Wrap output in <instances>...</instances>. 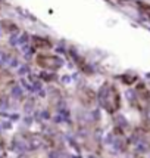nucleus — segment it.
<instances>
[{"label": "nucleus", "mask_w": 150, "mask_h": 158, "mask_svg": "<svg viewBox=\"0 0 150 158\" xmlns=\"http://www.w3.org/2000/svg\"><path fill=\"white\" fill-rule=\"evenodd\" d=\"M21 95H22V89H21L19 86H15L13 89H12V96L18 99V98H21Z\"/></svg>", "instance_id": "obj_1"}, {"label": "nucleus", "mask_w": 150, "mask_h": 158, "mask_svg": "<svg viewBox=\"0 0 150 158\" xmlns=\"http://www.w3.org/2000/svg\"><path fill=\"white\" fill-rule=\"evenodd\" d=\"M40 89H41V83H38V81H35V83L30 87V90H31V92H38Z\"/></svg>", "instance_id": "obj_2"}, {"label": "nucleus", "mask_w": 150, "mask_h": 158, "mask_svg": "<svg viewBox=\"0 0 150 158\" xmlns=\"http://www.w3.org/2000/svg\"><path fill=\"white\" fill-rule=\"evenodd\" d=\"M28 71H30V68H28V67H26V65H22V67L19 68V74H21V75L26 74V73H28Z\"/></svg>", "instance_id": "obj_3"}, {"label": "nucleus", "mask_w": 150, "mask_h": 158, "mask_svg": "<svg viewBox=\"0 0 150 158\" xmlns=\"http://www.w3.org/2000/svg\"><path fill=\"white\" fill-rule=\"evenodd\" d=\"M18 43H19V45H25V43H26V34H22V36H19V39H18Z\"/></svg>", "instance_id": "obj_4"}, {"label": "nucleus", "mask_w": 150, "mask_h": 158, "mask_svg": "<svg viewBox=\"0 0 150 158\" xmlns=\"http://www.w3.org/2000/svg\"><path fill=\"white\" fill-rule=\"evenodd\" d=\"M32 107H34L32 102H26V103H25V111H26V112H31V108H32Z\"/></svg>", "instance_id": "obj_5"}, {"label": "nucleus", "mask_w": 150, "mask_h": 158, "mask_svg": "<svg viewBox=\"0 0 150 158\" xmlns=\"http://www.w3.org/2000/svg\"><path fill=\"white\" fill-rule=\"evenodd\" d=\"M6 108H7V102L0 98V109H6Z\"/></svg>", "instance_id": "obj_6"}, {"label": "nucleus", "mask_w": 150, "mask_h": 158, "mask_svg": "<svg viewBox=\"0 0 150 158\" xmlns=\"http://www.w3.org/2000/svg\"><path fill=\"white\" fill-rule=\"evenodd\" d=\"M137 149H138V151H146V149H147V146H144V143H138Z\"/></svg>", "instance_id": "obj_7"}, {"label": "nucleus", "mask_w": 150, "mask_h": 158, "mask_svg": "<svg viewBox=\"0 0 150 158\" xmlns=\"http://www.w3.org/2000/svg\"><path fill=\"white\" fill-rule=\"evenodd\" d=\"M62 81H63V83H69V81H71V77H69V75L62 77Z\"/></svg>", "instance_id": "obj_8"}, {"label": "nucleus", "mask_w": 150, "mask_h": 158, "mask_svg": "<svg viewBox=\"0 0 150 158\" xmlns=\"http://www.w3.org/2000/svg\"><path fill=\"white\" fill-rule=\"evenodd\" d=\"M11 43H12V45H16V43H18V37H16V36H12V37H11Z\"/></svg>", "instance_id": "obj_9"}, {"label": "nucleus", "mask_w": 150, "mask_h": 158, "mask_svg": "<svg viewBox=\"0 0 150 158\" xmlns=\"http://www.w3.org/2000/svg\"><path fill=\"white\" fill-rule=\"evenodd\" d=\"M21 84H22V86H24V87H25V89H30V87H31V86H30V84H28V83H26V81H25V80H21Z\"/></svg>", "instance_id": "obj_10"}, {"label": "nucleus", "mask_w": 150, "mask_h": 158, "mask_svg": "<svg viewBox=\"0 0 150 158\" xmlns=\"http://www.w3.org/2000/svg\"><path fill=\"white\" fill-rule=\"evenodd\" d=\"M9 65H11V67H16V65H18V59L13 58V59H12V62H9Z\"/></svg>", "instance_id": "obj_11"}, {"label": "nucleus", "mask_w": 150, "mask_h": 158, "mask_svg": "<svg viewBox=\"0 0 150 158\" xmlns=\"http://www.w3.org/2000/svg\"><path fill=\"white\" fill-rule=\"evenodd\" d=\"M31 123H32V118H31V117H26V118H25V124H26V126H30Z\"/></svg>", "instance_id": "obj_12"}, {"label": "nucleus", "mask_w": 150, "mask_h": 158, "mask_svg": "<svg viewBox=\"0 0 150 158\" xmlns=\"http://www.w3.org/2000/svg\"><path fill=\"white\" fill-rule=\"evenodd\" d=\"M3 62H5V53L0 52V64H3Z\"/></svg>", "instance_id": "obj_13"}, {"label": "nucleus", "mask_w": 150, "mask_h": 158, "mask_svg": "<svg viewBox=\"0 0 150 158\" xmlns=\"http://www.w3.org/2000/svg\"><path fill=\"white\" fill-rule=\"evenodd\" d=\"M127 96H128V99H131V101H132V96H134V93H132L131 90H128V92H127Z\"/></svg>", "instance_id": "obj_14"}, {"label": "nucleus", "mask_w": 150, "mask_h": 158, "mask_svg": "<svg viewBox=\"0 0 150 158\" xmlns=\"http://www.w3.org/2000/svg\"><path fill=\"white\" fill-rule=\"evenodd\" d=\"M55 120H56V123H62V115L59 114V115H56V117H55Z\"/></svg>", "instance_id": "obj_15"}, {"label": "nucleus", "mask_w": 150, "mask_h": 158, "mask_svg": "<svg viewBox=\"0 0 150 158\" xmlns=\"http://www.w3.org/2000/svg\"><path fill=\"white\" fill-rule=\"evenodd\" d=\"M43 118H49V112L47 111H43Z\"/></svg>", "instance_id": "obj_16"}, {"label": "nucleus", "mask_w": 150, "mask_h": 158, "mask_svg": "<svg viewBox=\"0 0 150 158\" xmlns=\"http://www.w3.org/2000/svg\"><path fill=\"white\" fill-rule=\"evenodd\" d=\"M3 127H5V129H9V127H11V124H9V123H5Z\"/></svg>", "instance_id": "obj_17"}, {"label": "nucleus", "mask_w": 150, "mask_h": 158, "mask_svg": "<svg viewBox=\"0 0 150 158\" xmlns=\"http://www.w3.org/2000/svg\"><path fill=\"white\" fill-rule=\"evenodd\" d=\"M0 130H2V127H0Z\"/></svg>", "instance_id": "obj_18"}]
</instances>
